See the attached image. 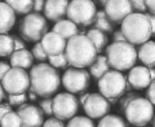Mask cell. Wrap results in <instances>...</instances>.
Returning a JSON list of instances; mask_svg holds the SVG:
<instances>
[{"label": "cell", "instance_id": "obj_4", "mask_svg": "<svg viewBox=\"0 0 155 127\" xmlns=\"http://www.w3.org/2000/svg\"><path fill=\"white\" fill-rule=\"evenodd\" d=\"M105 51V56L107 58L110 67H113L114 70L120 73L124 70H130L132 67H134V63L138 58L137 50L128 42L111 43Z\"/></svg>", "mask_w": 155, "mask_h": 127}, {"label": "cell", "instance_id": "obj_44", "mask_svg": "<svg viewBox=\"0 0 155 127\" xmlns=\"http://www.w3.org/2000/svg\"><path fill=\"white\" fill-rule=\"evenodd\" d=\"M146 3V8L150 11V14H154L155 16V0H147Z\"/></svg>", "mask_w": 155, "mask_h": 127}, {"label": "cell", "instance_id": "obj_37", "mask_svg": "<svg viewBox=\"0 0 155 127\" xmlns=\"http://www.w3.org/2000/svg\"><path fill=\"white\" fill-rule=\"evenodd\" d=\"M43 127H66L64 121H60L57 118H48L44 125H43Z\"/></svg>", "mask_w": 155, "mask_h": 127}, {"label": "cell", "instance_id": "obj_23", "mask_svg": "<svg viewBox=\"0 0 155 127\" xmlns=\"http://www.w3.org/2000/svg\"><path fill=\"white\" fill-rule=\"evenodd\" d=\"M85 35L88 36V39H91V42L93 43V46L96 47V50L98 53L102 52L104 50H106L109 39H107V35H106L105 33L97 30V29H89Z\"/></svg>", "mask_w": 155, "mask_h": 127}, {"label": "cell", "instance_id": "obj_11", "mask_svg": "<svg viewBox=\"0 0 155 127\" xmlns=\"http://www.w3.org/2000/svg\"><path fill=\"white\" fill-rule=\"evenodd\" d=\"M79 106V100L69 92H61L53 97V114L60 121H70L76 117Z\"/></svg>", "mask_w": 155, "mask_h": 127}, {"label": "cell", "instance_id": "obj_16", "mask_svg": "<svg viewBox=\"0 0 155 127\" xmlns=\"http://www.w3.org/2000/svg\"><path fill=\"white\" fill-rule=\"evenodd\" d=\"M40 43L43 48H44L47 56L54 57V56H60L62 53H65L67 40L65 38H62L61 35H58V34L51 31L41 39Z\"/></svg>", "mask_w": 155, "mask_h": 127}, {"label": "cell", "instance_id": "obj_10", "mask_svg": "<svg viewBox=\"0 0 155 127\" xmlns=\"http://www.w3.org/2000/svg\"><path fill=\"white\" fill-rule=\"evenodd\" d=\"M91 84V74L85 69L69 67L62 75V86L69 94H84Z\"/></svg>", "mask_w": 155, "mask_h": 127}, {"label": "cell", "instance_id": "obj_39", "mask_svg": "<svg viewBox=\"0 0 155 127\" xmlns=\"http://www.w3.org/2000/svg\"><path fill=\"white\" fill-rule=\"evenodd\" d=\"M12 67H11V65H9L8 62H5V61H0V81H3V78L5 77V74L7 73L11 70Z\"/></svg>", "mask_w": 155, "mask_h": 127}, {"label": "cell", "instance_id": "obj_12", "mask_svg": "<svg viewBox=\"0 0 155 127\" xmlns=\"http://www.w3.org/2000/svg\"><path fill=\"white\" fill-rule=\"evenodd\" d=\"M110 104L106 97H104L101 94H91V96L88 97V100L85 101V104L83 106L84 113L87 114V117L91 119H102L104 117H106L110 112Z\"/></svg>", "mask_w": 155, "mask_h": 127}, {"label": "cell", "instance_id": "obj_28", "mask_svg": "<svg viewBox=\"0 0 155 127\" xmlns=\"http://www.w3.org/2000/svg\"><path fill=\"white\" fill-rule=\"evenodd\" d=\"M0 127H22L21 117L16 112H9L3 117Z\"/></svg>", "mask_w": 155, "mask_h": 127}, {"label": "cell", "instance_id": "obj_1", "mask_svg": "<svg viewBox=\"0 0 155 127\" xmlns=\"http://www.w3.org/2000/svg\"><path fill=\"white\" fill-rule=\"evenodd\" d=\"M28 74H30L31 83L30 88L39 97L48 99L60 90V86L62 83L60 71L51 66L49 63H38L31 67Z\"/></svg>", "mask_w": 155, "mask_h": 127}, {"label": "cell", "instance_id": "obj_27", "mask_svg": "<svg viewBox=\"0 0 155 127\" xmlns=\"http://www.w3.org/2000/svg\"><path fill=\"white\" fill-rule=\"evenodd\" d=\"M97 127H128V126L122 117L116 114H107L102 119H100Z\"/></svg>", "mask_w": 155, "mask_h": 127}, {"label": "cell", "instance_id": "obj_34", "mask_svg": "<svg viewBox=\"0 0 155 127\" xmlns=\"http://www.w3.org/2000/svg\"><path fill=\"white\" fill-rule=\"evenodd\" d=\"M39 108L41 109V112L47 115H52L53 114V99L48 97V99H41L39 100Z\"/></svg>", "mask_w": 155, "mask_h": 127}, {"label": "cell", "instance_id": "obj_5", "mask_svg": "<svg viewBox=\"0 0 155 127\" xmlns=\"http://www.w3.org/2000/svg\"><path fill=\"white\" fill-rule=\"evenodd\" d=\"M48 29L49 26H48L47 18L40 13L32 12L21 19L18 33L25 42L39 43L48 34Z\"/></svg>", "mask_w": 155, "mask_h": 127}, {"label": "cell", "instance_id": "obj_2", "mask_svg": "<svg viewBox=\"0 0 155 127\" xmlns=\"http://www.w3.org/2000/svg\"><path fill=\"white\" fill-rule=\"evenodd\" d=\"M97 50L87 35H76L67 40L65 56L70 66L76 69L91 67L97 60Z\"/></svg>", "mask_w": 155, "mask_h": 127}, {"label": "cell", "instance_id": "obj_3", "mask_svg": "<svg viewBox=\"0 0 155 127\" xmlns=\"http://www.w3.org/2000/svg\"><path fill=\"white\" fill-rule=\"evenodd\" d=\"M122 33L132 46H142L153 36L151 25L143 13H132L122 22Z\"/></svg>", "mask_w": 155, "mask_h": 127}, {"label": "cell", "instance_id": "obj_14", "mask_svg": "<svg viewBox=\"0 0 155 127\" xmlns=\"http://www.w3.org/2000/svg\"><path fill=\"white\" fill-rule=\"evenodd\" d=\"M21 117L22 127H43L44 125V113L39 106L34 104H23L17 109Z\"/></svg>", "mask_w": 155, "mask_h": 127}, {"label": "cell", "instance_id": "obj_40", "mask_svg": "<svg viewBox=\"0 0 155 127\" xmlns=\"http://www.w3.org/2000/svg\"><path fill=\"white\" fill-rule=\"evenodd\" d=\"M113 40L114 43H123V42H127V39H125L122 30H116L113 33Z\"/></svg>", "mask_w": 155, "mask_h": 127}, {"label": "cell", "instance_id": "obj_7", "mask_svg": "<svg viewBox=\"0 0 155 127\" xmlns=\"http://www.w3.org/2000/svg\"><path fill=\"white\" fill-rule=\"evenodd\" d=\"M100 94L106 99H122L127 94L128 82L120 71L110 70L97 82Z\"/></svg>", "mask_w": 155, "mask_h": 127}, {"label": "cell", "instance_id": "obj_33", "mask_svg": "<svg viewBox=\"0 0 155 127\" xmlns=\"http://www.w3.org/2000/svg\"><path fill=\"white\" fill-rule=\"evenodd\" d=\"M136 97H138L136 92H127V94L119 100V108H120V112H122V113H124L125 109H127V106L136 99Z\"/></svg>", "mask_w": 155, "mask_h": 127}, {"label": "cell", "instance_id": "obj_30", "mask_svg": "<svg viewBox=\"0 0 155 127\" xmlns=\"http://www.w3.org/2000/svg\"><path fill=\"white\" fill-rule=\"evenodd\" d=\"M31 53H32V56H34V60L39 61L40 63H45V61L49 60V57L47 56V53H45L44 48H43V46H41V43H40V42H39V43H35V44H34Z\"/></svg>", "mask_w": 155, "mask_h": 127}, {"label": "cell", "instance_id": "obj_20", "mask_svg": "<svg viewBox=\"0 0 155 127\" xmlns=\"http://www.w3.org/2000/svg\"><path fill=\"white\" fill-rule=\"evenodd\" d=\"M137 55L140 61L149 69H153L155 66V42L149 40L145 44L140 46Z\"/></svg>", "mask_w": 155, "mask_h": 127}, {"label": "cell", "instance_id": "obj_31", "mask_svg": "<svg viewBox=\"0 0 155 127\" xmlns=\"http://www.w3.org/2000/svg\"><path fill=\"white\" fill-rule=\"evenodd\" d=\"M49 65L53 66L54 69H67V66L70 65L67 58L65 56V53H62L60 56H54V57H49Z\"/></svg>", "mask_w": 155, "mask_h": 127}, {"label": "cell", "instance_id": "obj_42", "mask_svg": "<svg viewBox=\"0 0 155 127\" xmlns=\"http://www.w3.org/2000/svg\"><path fill=\"white\" fill-rule=\"evenodd\" d=\"M9 112H12V106L9 104H0V123H2L3 117Z\"/></svg>", "mask_w": 155, "mask_h": 127}, {"label": "cell", "instance_id": "obj_22", "mask_svg": "<svg viewBox=\"0 0 155 127\" xmlns=\"http://www.w3.org/2000/svg\"><path fill=\"white\" fill-rule=\"evenodd\" d=\"M109 71H110L109 61L106 58V56H102V55L97 57V60L93 62V65L89 67V74L97 81H100Z\"/></svg>", "mask_w": 155, "mask_h": 127}, {"label": "cell", "instance_id": "obj_48", "mask_svg": "<svg viewBox=\"0 0 155 127\" xmlns=\"http://www.w3.org/2000/svg\"><path fill=\"white\" fill-rule=\"evenodd\" d=\"M150 75H151V81H155V70L154 69H150Z\"/></svg>", "mask_w": 155, "mask_h": 127}, {"label": "cell", "instance_id": "obj_15", "mask_svg": "<svg viewBox=\"0 0 155 127\" xmlns=\"http://www.w3.org/2000/svg\"><path fill=\"white\" fill-rule=\"evenodd\" d=\"M127 82L132 90H147L149 86L153 83L151 75H150V69L146 66H134L129 70L127 77Z\"/></svg>", "mask_w": 155, "mask_h": 127}, {"label": "cell", "instance_id": "obj_18", "mask_svg": "<svg viewBox=\"0 0 155 127\" xmlns=\"http://www.w3.org/2000/svg\"><path fill=\"white\" fill-rule=\"evenodd\" d=\"M16 23V13L7 4V2H0V35L7 34L12 30Z\"/></svg>", "mask_w": 155, "mask_h": 127}, {"label": "cell", "instance_id": "obj_38", "mask_svg": "<svg viewBox=\"0 0 155 127\" xmlns=\"http://www.w3.org/2000/svg\"><path fill=\"white\" fill-rule=\"evenodd\" d=\"M146 99L151 102L153 105H155V81L149 86V88L146 90Z\"/></svg>", "mask_w": 155, "mask_h": 127}, {"label": "cell", "instance_id": "obj_24", "mask_svg": "<svg viewBox=\"0 0 155 127\" xmlns=\"http://www.w3.org/2000/svg\"><path fill=\"white\" fill-rule=\"evenodd\" d=\"M93 29H97V30L105 33L106 35L107 34H111L114 33V22L106 16L105 11H98L97 12V16H96V19L93 22Z\"/></svg>", "mask_w": 155, "mask_h": 127}, {"label": "cell", "instance_id": "obj_17", "mask_svg": "<svg viewBox=\"0 0 155 127\" xmlns=\"http://www.w3.org/2000/svg\"><path fill=\"white\" fill-rule=\"evenodd\" d=\"M67 0H48L45 2L44 7V17L53 22H60L65 19L67 16V7H69Z\"/></svg>", "mask_w": 155, "mask_h": 127}, {"label": "cell", "instance_id": "obj_29", "mask_svg": "<svg viewBox=\"0 0 155 127\" xmlns=\"http://www.w3.org/2000/svg\"><path fill=\"white\" fill-rule=\"evenodd\" d=\"M66 127H96V126H94L93 122H92V119L88 118V117L76 115L67 122Z\"/></svg>", "mask_w": 155, "mask_h": 127}, {"label": "cell", "instance_id": "obj_8", "mask_svg": "<svg viewBox=\"0 0 155 127\" xmlns=\"http://www.w3.org/2000/svg\"><path fill=\"white\" fill-rule=\"evenodd\" d=\"M97 8L94 2L91 0H72L67 7V19L76 26H89L94 22Z\"/></svg>", "mask_w": 155, "mask_h": 127}, {"label": "cell", "instance_id": "obj_13", "mask_svg": "<svg viewBox=\"0 0 155 127\" xmlns=\"http://www.w3.org/2000/svg\"><path fill=\"white\" fill-rule=\"evenodd\" d=\"M104 11L114 23H122L129 14L133 13V8L128 0H111L106 2Z\"/></svg>", "mask_w": 155, "mask_h": 127}, {"label": "cell", "instance_id": "obj_26", "mask_svg": "<svg viewBox=\"0 0 155 127\" xmlns=\"http://www.w3.org/2000/svg\"><path fill=\"white\" fill-rule=\"evenodd\" d=\"M14 52V39L13 35L3 34L0 35V57H11Z\"/></svg>", "mask_w": 155, "mask_h": 127}, {"label": "cell", "instance_id": "obj_47", "mask_svg": "<svg viewBox=\"0 0 155 127\" xmlns=\"http://www.w3.org/2000/svg\"><path fill=\"white\" fill-rule=\"evenodd\" d=\"M4 97H5V91H4L3 86H2V82H0V104H2V101L4 100Z\"/></svg>", "mask_w": 155, "mask_h": 127}, {"label": "cell", "instance_id": "obj_25", "mask_svg": "<svg viewBox=\"0 0 155 127\" xmlns=\"http://www.w3.org/2000/svg\"><path fill=\"white\" fill-rule=\"evenodd\" d=\"M7 4L11 7L14 13L19 14V16H27V14L32 13L34 2L32 0H14V2H7Z\"/></svg>", "mask_w": 155, "mask_h": 127}, {"label": "cell", "instance_id": "obj_49", "mask_svg": "<svg viewBox=\"0 0 155 127\" xmlns=\"http://www.w3.org/2000/svg\"><path fill=\"white\" fill-rule=\"evenodd\" d=\"M153 127H155V115H154V121H153Z\"/></svg>", "mask_w": 155, "mask_h": 127}, {"label": "cell", "instance_id": "obj_35", "mask_svg": "<svg viewBox=\"0 0 155 127\" xmlns=\"http://www.w3.org/2000/svg\"><path fill=\"white\" fill-rule=\"evenodd\" d=\"M130 4H132V8H133V11H136V13H143L145 14V12L147 11L146 3L142 2V0H132Z\"/></svg>", "mask_w": 155, "mask_h": 127}, {"label": "cell", "instance_id": "obj_6", "mask_svg": "<svg viewBox=\"0 0 155 127\" xmlns=\"http://www.w3.org/2000/svg\"><path fill=\"white\" fill-rule=\"evenodd\" d=\"M125 118L136 127H146L154 119V105L145 97H136L124 112Z\"/></svg>", "mask_w": 155, "mask_h": 127}, {"label": "cell", "instance_id": "obj_9", "mask_svg": "<svg viewBox=\"0 0 155 127\" xmlns=\"http://www.w3.org/2000/svg\"><path fill=\"white\" fill-rule=\"evenodd\" d=\"M2 86L8 95H25L30 90V74L23 70L12 67L2 81Z\"/></svg>", "mask_w": 155, "mask_h": 127}, {"label": "cell", "instance_id": "obj_19", "mask_svg": "<svg viewBox=\"0 0 155 127\" xmlns=\"http://www.w3.org/2000/svg\"><path fill=\"white\" fill-rule=\"evenodd\" d=\"M9 62H11L12 67L27 70V69H30V67H32L34 56H32V53L30 51H27V50L17 51V52H13Z\"/></svg>", "mask_w": 155, "mask_h": 127}, {"label": "cell", "instance_id": "obj_32", "mask_svg": "<svg viewBox=\"0 0 155 127\" xmlns=\"http://www.w3.org/2000/svg\"><path fill=\"white\" fill-rule=\"evenodd\" d=\"M27 94L25 95H8V101L11 106H22L23 104H27Z\"/></svg>", "mask_w": 155, "mask_h": 127}, {"label": "cell", "instance_id": "obj_41", "mask_svg": "<svg viewBox=\"0 0 155 127\" xmlns=\"http://www.w3.org/2000/svg\"><path fill=\"white\" fill-rule=\"evenodd\" d=\"M44 7H45V2H43V0H35L32 11L35 13H40L41 11H44Z\"/></svg>", "mask_w": 155, "mask_h": 127}, {"label": "cell", "instance_id": "obj_21", "mask_svg": "<svg viewBox=\"0 0 155 127\" xmlns=\"http://www.w3.org/2000/svg\"><path fill=\"white\" fill-rule=\"evenodd\" d=\"M53 33L61 35L62 38H65L66 40H70L71 38H74L76 35H79V29L74 22H71L70 19H62V21L54 23L53 26Z\"/></svg>", "mask_w": 155, "mask_h": 127}, {"label": "cell", "instance_id": "obj_45", "mask_svg": "<svg viewBox=\"0 0 155 127\" xmlns=\"http://www.w3.org/2000/svg\"><path fill=\"white\" fill-rule=\"evenodd\" d=\"M89 96H91L89 92H84V94H80V96H79V105L84 106L85 101L88 100V97H89Z\"/></svg>", "mask_w": 155, "mask_h": 127}, {"label": "cell", "instance_id": "obj_43", "mask_svg": "<svg viewBox=\"0 0 155 127\" xmlns=\"http://www.w3.org/2000/svg\"><path fill=\"white\" fill-rule=\"evenodd\" d=\"M145 14H146V17L149 18V21H150V25H151L153 35H155V16L154 14H150V13H145Z\"/></svg>", "mask_w": 155, "mask_h": 127}, {"label": "cell", "instance_id": "obj_46", "mask_svg": "<svg viewBox=\"0 0 155 127\" xmlns=\"http://www.w3.org/2000/svg\"><path fill=\"white\" fill-rule=\"evenodd\" d=\"M38 97H39V96H38V95H36L35 92H34L31 88L27 91V99L30 100V101H36V99H38Z\"/></svg>", "mask_w": 155, "mask_h": 127}, {"label": "cell", "instance_id": "obj_36", "mask_svg": "<svg viewBox=\"0 0 155 127\" xmlns=\"http://www.w3.org/2000/svg\"><path fill=\"white\" fill-rule=\"evenodd\" d=\"M14 39V52L17 51H22V50H26V42L23 40L21 36L18 35H13Z\"/></svg>", "mask_w": 155, "mask_h": 127}]
</instances>
